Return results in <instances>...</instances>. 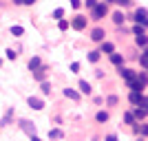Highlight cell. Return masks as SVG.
Returning a JSON list of instances; mask_svg holds the SVG:
<instances>
[{
	"instance_id": "cell-20",
	"label": "cell",
	"mask_w": 148,
	"mask_h": 141,
	"mask_svg": "<svg viewBox=\"0 0 148 141\" xmlns=\"http://www.w3.org/2000/svg\"><path fill=\"white\" fill-rule=\"evenodd\" d=\"M135 42H137V46L146 49V35H135Z\"/></svg>"
},
{
	"instance_id": "cell-16",
	"label": "cell",
	"mask_w": 148,
	"mask_h": 141,
	"mask_svg": "<svg viewBox=\"0 0 148 141\" xmlns=\"http://www.w3.org/2000/svg\"><path fill=\"white\" fill-rule=\"evenodd\" d=\"M95 121H97V123H104V121H108V112H106V110H99L97 115H95Z\"/></svg>"
},
{
	"instance_id": "cell-37",
	"label": "cell",
	"mask_w": 148,
	"mask_h": 141,
	"mask_svg": "<svg viewBox=\"0 0 148 141\" xmlns=\"http://www.w3.org/2000/svg\"><path fill=\"white\" fill-rule=\"evenodd\" d=\"M31 141H40V139H38V137H36V135H31Z\"/></svg>"
},
{
	"instance_id": "cell-2",
	"label": "cell",
	"mask_w": 148,
	"mask_h": 141,
	"mask_svg": "<svg viewBox=\"0 0 148 141\" xmlns=\"http://www.w3.org/2000/svg\"><path fill=\"white\" fill-rule=\"evenodd\" d=\"M86 20L88 18H84V16H75V18L71 20V27H73L75 31H82V29H86Z\"/></svg>"
},
{
	"instance_id": "cell-33",
	"label": "cell",
	"mask_w": 148,
	"mask_h": 141,
	"mask_svg": "<svg viewBox=\"0 0 148 141\" xmlns=\"http://www.w3.org/2000/svg\"><path fill=\"white\" fill-rule=\"evenodd\" d=\"M80 5H82V0H71V7H73V9H80Z\"/></svg>"
},
{
	"instance_id": "cell-36",
	"label": "cell",
	"mask_w": 148,
	"mask_h": 141,
	"mask_svg": "<svg viewBox=\"0 0 148 141\" xmlns=\"http://www.w3.org/2000/svg\"><path fill=\"white\" fill-rule=\"evenodd\" d=\"M36 0H22V5H33Z\"/></svg>"
},
{
	"instance_id": "cell-7",
	"label": "cell",
	"mask_w": 148,
	"mask_h": 141,
	"mask_svg": "<svg viewBox=\"0 0 148 141\" xmlns=\"http://www.w3.org/2000/svg\"><path fill=\"white\" fill-rule=\"evenodd\" d=\"M119 75H122V77H124V80H126V82H128V80H133V77H135V71H133V68H124V66H119Z\"/></svg>"
},
{
	"instance_id": "cell-22",
	"label": "cell",
	"mask_w": 148,
	"mask_h": 141,
	"mask_svg": "<svg viewBox=\"0 0 148 141\" xmlns=\"http://www.w3.org/2000/svg\"><path fill=\"white\" fill-rule=\"evenodd\" d=\"M139 64H142V68L146 71V66H148V55H146V51L142 53V57H139Z\"/></svg>"
},
{
	"instance_id": "cell-27",
	"label": "cell",
	"mask_w": 148,
	"mask_h": 141,
	"mask_svg": "<svg viewBox=\"0 0 148 141\" xmlns=\"http://www.w3.org/2000/svg\"><path fill=\"white\" fill-rule=\"evenodd\" d=\"M106 101H108V106H117V104H119V99L115 97V95H111V97L106 99Z\"/></svg>"
},
{
	"instance_id": "cell-24",
	"label": "cell",
	"mask_w": 148,
	"mask_h": 141,
	"mask_svg": "<svg viewBox=\"0 0 148 141\" xmlns=\"http://www.w3.org/2000/svg\"><path fill=\"white\" fill-rule=\"evenodd\" d=\"M22 33H25L22 27H11V35H22Z\"/></svg>"
},
{
	"instance_id": "cell-39",
	"label": "cell",
	"mask_w": 148,
	"mask_h": 141,
	"mask_svg": "<svg viewBox=\"0 0 148 141\" xmlns=\"http://www.w3.org/2000/svg\"><path fill=\"white\" fill-rule=\"evenodd\" d=\"M104 2H115V0H104Z\"/></svg>"
},
{
	"instance_id": "cell-5",
	"label": "cell",
	"mask_w": 148,
	"mask_h": 141,
	"mask_svg": "<svg viewBox=\"0 0 148 141\" xmlns=\"http://www.w3.org/2000/svg\"><path fill=\"white\" fill-rule=\"evenodd\" d=\"M104 35H106L104 29H93L91 31V40L93 42H104Z\"/></svg>"
},
{
	"instance_id": "cell-34",
	"label": "cell",
	"mask_w": 148,
	"mask_h": 141,
	"mask_svg": "<svg viewBox=\"0 0 148 141\" xmlns=\"http://www.w3.org/2000/svg\"><path fill=\"white\" fill-rule=\"evenodd\" d=\"M115 2H119L122 7H126V5H130V0H115Z\"/></svg>"
},
{
	"instance_id": "cell-31",
	"label": "cell",
	"mask_w": 148,
	"mask_h": 141,
	"mask_svg": "<svg viewBox=\"0 0 148 141\" xmlns=\"http://www.w3.org/2000/svg\"><path fill=\"white\" fill-rule=\"evenodd\" d=\"M84 5H86V7H88V9H93V7L97 5V0H84Z\"/></svg>"
},
{
	"instance_id": "cell-6",
	"label": "cell",
	"mask_w": 148,
	"mask_h": 141,
	"mask_svg": "<svg viewBox=\"0 0 148 141\" xmlns=\"http://www.w3.org/2000/svg\"><path fill=\"white\" fill-rule=\"evenodd\" d=\"M135 22H137V25H144V27H146V9H144V7L135 11Z\"/></svg>"
},
{
	"instance_id": "cell-23",
	"label": "cell",
	"mask_w": 148,
	"mask_h": 141,
	"mask_svg": "<svg viewBox=\"0 0 148 141\" xmlns=\"http://www.w3.org/2000/svg\"><path fill=\"white\" fill-rule=\"evenodd\" d=\"M99 60V51H91L88 53V62H97Z\"/></svg>"
},
{
	"instance_id": "cell-13",
	"label": "cell",
	"mask_w": 148,
	"mask_h": 141,
	"mask_svg": "<svg viewBox=\"0 0 148 141\" xmlns=\"http://www.w3.org/2000/svg\"><path fill=\"white\" fill-rule=\"evenodd\" d=\"M91 91H93L91 84H88L86 80H82V82H80V93H84V95H91Z\"/></svg>"
},
{
	"instance_id": "cell-26",
	"label": "cell",
	"mask_w": 148,
	"mask_h": 141,
	"mask_svg": "<svg viewBox=\"0 0 148 141\" xmlns=\"http://www.w3.org/2000/svg\"><path fill=\"white\" fill-rule=\"evenodd\" d=\"M62 16H64V9H56L53 11V20H62Z\"/></svg>"
},
{
	"instance_id": "cell-3",
	"label": "cell",
	"mask_w": 148,
	"mask_h": 141,
	"mask_svg": "<svg viewBox=\"0 0 148 141\" xmlns=\"http://www.w3.org/2000/svg\"><path fill=\"white\" fill-rule=\"evenodd\" d=\"M130 104H135V106H144V108H146V97H144L142 93H130Z\"/></svg>"
},
{
	"instance_id": "cell-8",
	"label": "cell",
	"mask_w": 148,
	"mask_h": 141,
	"mask_svg": "<svg viewBox=\"0 0 148 141\" xmlns=\"http://www.w3.org/2000/svg\"><path fill=\"white\" fill-rule=\"evenodd\" d=\"M29 106L33 108V110H42L44 101H42V99H38V97H29Z\"/></svg>"
},
{
	"instance_id": "cell-9",
	"label": "cell",
	"mask_w": 148,
	"mask_h": 141,
	"mask_svg": "<svg viewBox=\"0 0 148 141\" xmlns=\"http://www.w3.org/2000/svg\"><path fill=\"white\" fill-rule=\"evenodd\" d=\"M33 73V77H36L38 82H44V75H47V66H40V68H36V71H31Z\"/></svg>"
},
{
	"instance_id": "cell-38",
	"label": "cell",
	"mask_w": 148,
	"mask_h": 141,
	"mask_svg": "<svg viewBox=\"0 0 148 141\" xmlns=\"http://www.w3.org/2000/svg\"><path fill=\"white\" fill-rule=\"evenodd\" d=\"M13 2H16V5H22V0H13Z\"/></svg>"
},
{
	"instance_id": "cell-32",
	"label": "cell",
	"mask_w": 148,
	"mask_h": 141,
	"mask_svg": "<svg viewBox=\"0 0 148 141\" xmlns=\"http://www.w3.org/2000/svg\"><path fill=\"white\" fill-rule=\"evenodd\" d=\"M77 71H80V64H77V62H73V64H71V73H77Z\"/></svg>"
},
{
	"instance_id": "cell-21",
	"label": "cell",
	"mask_w": 148,
	"mask_h": 141,
	"mask_svg": "<svg viewBox=\"0 0 148 141\" xmlns=\"http://www.w3.org/2000/svg\"><path fill=\"white\" fill-rule=\"evenodd\" d=\"M49 137H51V139H62V130H49Z\"/></svg>"
},
{
	"instance_id": "cell-35",
	"label": "cell",
	"mask_w": 148,
	"mask_h": 141,
	"mask_svg": "<svg viewBox=\"0 0 148 141\" xmlns=\"http://www.w3.org/2000/svg\"><path fill=\"white\" fill-rule=\"evenodd\" d=\"M104 141H117V137H115V135H108V137H106Z\"/></svg>"
},
{
	"instance_id": "cell-30",
	"label": "cell",
	"mask_w": 148,
	"mask_h": 141,
	"mask_svg": "<svg viewBox=\"0 0 148 141\" xmlns=\"http://www.w3.org/2000/svg\"><path fill=\"white\" fill-rule=\"evenodd\" d=\"M124 119H126V123H135V117H133V112H126V115H124Z\"/></svg>"
},
{
	"instance_id": "cell-12",
	"label": "cell",
	"mask_w": 148,
	"mask_h": 141,
	"mask_svg": "<svg viewBox=\"0 0 148 141\" xmlns=\"http://www.w3.org/2000/svg\"><path fill=\"white\" fill-rule=\"evenodd\" d=\"M111 62L115 64V66H124V55H119V53H111Z\"/></svg>"
},
{
	"instance_id": "cell-19",
	"label": "cell",
	"mask_w": 148,
	"mask_h": 141,
	"mask_svg": "<svg viewBox=\"0 0 148 141\" xmlns=\"http://www.w3.org/2000/svg\"><path fill=\"white\" fill-rule=\"evenodd\" d=\"M133 33H135V35H146V27L144 25H135L133 27Z\"/></svg>"
},
{
	"instance_id": "cell-11",
	"label": "cell",
	"mask_w": 148,
	"mask_h": 141,
	"mask_svg": "<svg viewBox=\"0 0 148 141\" xmlns=\"http://www.w3.org/2000/svg\"><path fill=\"white\" fill-rule=\"evenodd\" d=\"M20 128L29 135H36V126H31V121H20Z\"/></svg>"
},
{
	"instance_id": "cell-1",
	"label": "cell",
	"mask_w": 148,
	"mask_h": 141,
	"mask_svg": "<svg viewBox=\"0 0 148 141\" xmlns=\"http://www.w3.org/2000/svg\"><path fill=\"white\" fill-rule=\"evenodd\" d=\"M106 13H108V7H106V2H97V5L93 7L91 18H93V20H102V18H106Z\"/></svg>"
},
{
	"instance_id": "cell-17",
	"label": "cell",
	"mask_w": 148,
	"mask_h": 141,
	"mask_svg": "<svg viewBox=\"0 0 148 141\" xmlns=\"http://www.w3.org/2000/svg\"><path fill=\"white\" fill-rule=\"evenodd\" d=\"M40 66H42L40 57H31V60H29V68H31V71H36V68H40Z\"/></svg>"
},
{
	"instance_id": "cell-4",
	"label": "cell",
	"mask_w": 148,
	"mask_h": 141,
	"mask_svg": "<svg viewBox=\"0 0 148 141\" xmlns=\"http://www.w3.org/2000/svg\"><path fill=\"white\" fill-rule=\"evenodd\" d=\"M128 86H130V91H133V93H142V91H144V86H146V84H142V82L137 80V75H135L133 80H128Z\"/></svg>"
},
{
	"instance_id": "cell-29",
	"label": "cell",
	"mask_w": 148,
	"mask_h": 141,
	"mask_svg": "<svg viewBox=\"0 0 148 141\" xmlns=\"http://www.w3.org/2000/svg\"><path fill=\"white\" fill-rule=\"evenodd\" d=\"M7 57H9V60H16V57H18V53H16L13 49H7Z\"/></svg>"
},
{
	"instance_id": "cell-18",
	"label": "cell",
	"mask_w": 148,
	"mask_h": 141,
	"mask_svg": "<svg viewBox=\"0 0 148 141\" xmlns=\"http://www.w3.org/2000/svg\"><path fill=\"white\" fill-rule=\"evenodd\" d=\"M133 117H135V119H146V108H144V106H142V108L137 106V108H135V115H133Z\"/></svg>"
},
{
	"instance_id": "cell-28",
	"label": "cell",
	"mask_w": 148,
	"mask_h": 141,
	"mask_svg": "<svg viewBox=\"0 0 148 141\" xmlns=\"http://www.w3.org/2000/svg\"><path fill=\"white\" fill-rule=\"evenodd\" d=\"M58 27H60V31H66L69 29V22H66V20H58Z\"/></svg>"
},
{
	"instance_id": "cell-15",
	"label": "cell",
	"mask_w": 148,
	"mask_h": 141,
	"mask_svg": "<svg viewBox=\"0 0 148 141\" xmlns=\"http://www.w3.org/2000/svg\"><path fill=\"white\" fill-rule=\"evenodd\" d=\"M124 20H126V16H124L122 11H115V13H113V22H115V25H124Z\"/></svg>"
},
{
	"instance_id": "cell-14",
	"label": "cell",
	"mask_w": 148,
	"mask_h": 141,
	"mask_svg": "<svg viewBox=\"0 0 148 141\" xmlns=\"http://www.w3.org/2000/svg\"><path fill=\"white\" fill-rule=\"evenodd\" d=\"M99 53H108V55H111V53H115V46H113L111 42H102V51H99Z\"/></svg>"
},
{
	"instance_id": "cell-10",
	"label": "cell",
	"mask_w": 148,
	"mask_h": 141,
	"mask_svg": "<svg viewBox=\"0 0 148 141\" xmlns=\"http://www.w3.org/2000/svg\"><path fill=\"white\" fill-rule=\"evenodd\" d=\"M64 97L73 99V101H77V99H80V93H77V91H73V88H64Z\"/></svg>"
},
{
	"instance_id": "cell-40",
	"label": "cell",
	"mask_w": 148,
	"mask_h": 141,
	"mask_svg": "<svg viewBox=\"0 0 148 141\" xmlns=\"http://www.w3.org/2000/svg\"><path fill=\"white\" fill-rule=\"evenodd\" d=\"M0 66H2V60H0Z\"/></svg>"
},
{
	"instance_id": "cell-25",
	"label": "cell",
	"mask_w": 148,
	"mask_h": 141,
	"mask_svg": "<svg viewBox=\"0 0 148 141\" xmlns=\"http://www.w3.org/2000/svg\"><path fill=\"white\" fill-rule=\"evenodd\" d=\"M40 88H42L44 95H49V93H51V84H49V82H42V86H40Z\"/></svg>"
}]
</instances>
